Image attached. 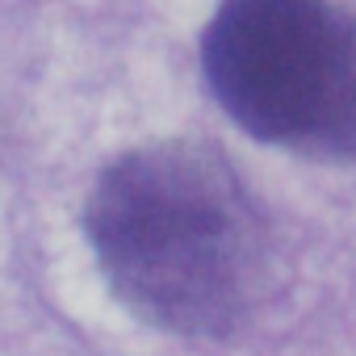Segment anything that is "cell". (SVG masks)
Segmentation results:
<instances>
[{
	"label": "cell",
	"mask_w": 356,
	"mask_h": 356,
	"mask_svg": "<svg viewBox=\"0 0 356 356\" xmlns=\"http://www.w3.org/2000/svg\"><path fill=\"white\" fill-rule=\"evenodd\" d=\"M84 231L109 289L159 331L222 339L260 298L264 222L210 147L155 143L113 159Z\"/></svg>",
	"instance_id": "1"
},
{
	"label": "cell",
	"mask_w": 356,
	"mask_h": 356,
	"mask_svg": "<svg viewBox=\"0 0 356 356\" xmlns=\"http://www.w3.org/2000/svg\"><path fill=\"white\" fill-rule=\"evenodd\" d=\"M202 67L252 138L356 155V17L331 0H222Z\"/></svg>",
	"instance_id": "2"
}]
</instances>
